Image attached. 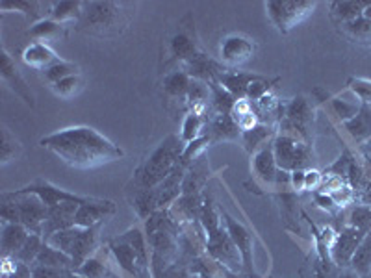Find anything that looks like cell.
Listing matches in <instances>:
<instances>
[{"mask_svg":"<svg viewBox=\"0 0 371 278\" xmlns=\"http://www.w3.org/2000/svg\"><path fill=\"white\" fill-rule=\"evenodd\" d=\"M41 147L52 150L77 169H92L123 158V150L89 126H72L43 138Z\"/></svg>","mask_w":371,"mask_h":278,"instance_id":"obj_1","label":"cell"},{"mask_svg":"<svg viewBox=\"0 0 371 278\" xmlns=\"http://www.w3.org/2000/svg\"><path fill=\"white\" fill-rule=\"evenodd\" d=\"M182 141L177 135H169L162 143L156 147L150 156L145 160V163L138 171L135 177V193L145 191V189H153L158 184H162L169 174L173 173V169L177 167V163L180 162L182 156Z\"/></svg>","mask_w":371,"mask_h":278,"instance_id":"obj_2","label":"cell"},{"mask_svg":"<svg viewBox=\"0 0 371 278\" xmlns=\"http://www.w3.org/2000/svg\"><path fill=\"white\" fill-rule=\"evenodd\" d=\"M48 208L35 195H21V193H4L0 204V216L6 223H17L28 228L30 234L41 235L43 223L47 219Z\"/></svg>","mask_w":371,"mask_h":278,"instance_id":"obj_3","label":"cell"},{"mask_svg":"<svg viewBox=\"0 0 371 278\" xmlns=\"http://www.w3.org/2000/svg\"><path fill=\"white\" fill-rule=\"evenodd\" d=\"M84 13L80 24L89 34L111 35L117 34L126 24V17L123 13V6L117 2H87L84 4Z\"/></svg>","mask_w":371,"mask_h":278,"instance_id":"obj_4","label":"cell"},{"mask_svg":"<svg viewBox=\"0 0 371 278\" xmlns=\"http://www.w3.org/2000/svg\"><path fill=\"white\" fill-rule=\"evenodd\" d=\"M316 8V2H294V0H271L265 2V10L270 19L273 21L280 32H288L294 28L295 24L306 19L312 10Z\"/></svg>","mask_w":371,"mask_h":278,"instance_id":"obj_5","label":"cell"},{"mask_svg":"<svg viewBox=\"0 0 371 278\" xmlns=\"http://www.w3.org/2000/svg\"><path fill=\"white\" fill-rule=\"evenodd\" d=\"M273 152H275L277 167L282 171H297L309 163V147L289 135L282 134L275 139Z\"/></svg>","mask_w":371,"mask_h":278,"instance_id":"obj_6","label":"cell"},{"mask_svg":"<svg viewBox=\"0 0 371 278\" xmlns=\"http://www.w3.org/2000/svg\"><path fill=\"white\" fill-rule=\"evenodd\" d=\"M116 213V204L108 199H87V202L80 204L74 217V226L78 228H93L99 226L106 217Z\"/></svg>","mask_w":371,"mask_h":278,"instance_id":"obj_7","label":"cell"},{"mask_svg":"<svg viewBox=\"0 0 371 278\" xmlns=\"http://www.w3.org/2000/svg\"><path fill=\"white\" fill-rule=\"evenodd\" d=\"M80 204L77 202H62L56 206L48 208L47 219L43 223V230H41V238L45 241L54 235L56 232L67 230L74 226V217H77V210Z\"/></svg>","mask_w":371,"mask_h":278,"instance_id":"obj_8","label":"cell"},{"mask_svg":"<svg viewBox=\"0 0 371 278\" xmlns=\"http://www.w3.org/2000/svg\"><path fill=\"white\" fill-rule=\"evenodd\" d=\"M17 193L21 195H35L41 201L45 202V206L52 208L56 204H62V202H77V204H84L87 202L89 197H80V195H74V193H69L65 189H60V187L52 186L48 182H34L30 186L23 187V189H17Z\"/></svg>","mask_w":371,"mask_h":278,"instance_id":"obj_9","label":"cell"},{"mask_svg":"<svg viewBox=\"0 0 371 278\" xmlns=\"http://www.w3.org/2000/svg\"><path fill=\"white\" fill-rule=\"evenodd\" d=\"M208 250H210V255L214 258H217L219 262H225L228 267L240 269V264H243L240 250L234 245L232 238L228 235V232H223L221 228L208 235Z\"/></svg>","mask_w":371,"mask_h":278,"instance_id":"obj_10","label":"cell"},{"mask_svg":"<svg viewBox=\"0 0 371 278\" xmlns=\"http://www.w3.org/2000/svg\"><path fill=\"white\" fill-rule=\"evenodd\" d=\"M0 74H2V80L11 87V91L17 96H21L26 104L34 106V95L30 91V86L24 82V78L21 77L19 69L15 67L13 60L8 52H0Z\"/></svg>","mask_w":371,"mask_h":278,"instance_id":"obj_11","label":"cell"},{"mask_svg":"<svg viewBox=\"0 0 371 278\" xmlns=\"http://www.w3.org/2000/svg\"><path fill=\"white\" fill-rule=\"evenodd\" d=\"M364 232L357 230V228H353V226H348V228H343L340 234H338L336 241L333 243V260L334 264L338 265H349L351 264V258L355 255V250L358 249V245L360 241L364 240Z\"/></svg>","mask_w":371,"mask_h":278,"instance_id":"obj_12","label":"cell"},{"mask_svg":"<svg viewBox=\"0 0 371 278\" xmlns=\"http://www.w3.org/2000/svg\"><path fill=\"white\" fill-rule=\"evenodd\" d=\"M255 52V45L251 39L243 35H228L221 43V60L227 65H241L249 62Z\"/></svg>","mask_w":371,"mask_h":278,"instance_id":"obj_13","label":"cell"},{"mask_svg":"<svg viewBox=\"0 0 371 278\" xmlns=\"http://www.w3.org/2000/svg\"><path fill=\"white\" fill-rule=\"evenodd\" d=\"M225 225H227V232L228 235L232 238L234 245L240 250L241 260H243V267H245L247 273H251L253 271V252H251V234L247 230L245 226L240 225L238 221L232 219L231 216L225 213Z\"/></svg>","mask_w":371,"mask_h":278,"instance_id":"obj_14","label":"cell"},{"mask_svg":"<svg viewBox=\"0 0 371 278\" xmlns=\"http://www.w3.org/2000/svg\"><path fill=\"white\" fill-rule=\"evenodd\" d=\"M28 228L17 223H4L2 226V238H0V249H2V258H13L23 245L28 240Z\"/></svg>","mask_w":371,"mask_h":278,"instance_id":"obj_15","label":"cell"},{"mask_svg":"<svg viewBox=\"0 0 371 278\" xmlns=\"http://www.w3.org/2000/svg\"><path fill=\"white\" fill-rule=\"evenodd\" d=\"M310 119H312V110H310L309 101L304 96H297V99H294V101L286 106L284 126H288V128L304 135L306 134V126H309Z\"/></svg>","mask_w":371,"mask_h":278,"instance_id":"obj_16","label":"cell"},{"mask_svg":"<svg viewBox=\"0 0 371 278\" xmlns=\"http://www.w3.org/2000/svg\"><path fill=\"white\" fill-rule=\"evenodd\" d=\"M96 232H99V226H93V228H80V232H78L71 252L72 267L74 269H78L86 260H89V255L95 250Z\"/></svg>","mask_w":371,"mask_h":278,"instance_id":"obj_17","label":"cell"},{"mask_svg":"<svg viewBox=\"0 0 371 278\" xmlns=\"http://www.w3.org/2000/svg\"><path fill=\"white\" fill-rule=\"evenodd\" d=\"M186 67H188V74L193 80H201V82H216L217 77L221 74V69L216 62L204 56V54H195L192 60L186 62Z\"/></svg>","mask_w":371,"mask_h":278,"instance_id":"obj_18","label":"cell"},{"mask_svg":"<svg viewBox=\"0 0 371 278\" xmlns=\"http://www.w3.org/2000/svg\"><path fill=\"white\" fill-rule=\"evenodd\" d=\"M256 78H258L256 74H249V72H221L216 82L225 87L234 99H245L247 87Z\"/></svg>","mask_w":371,"mask_h":278,"instance_id":"obj_19","label":"cell"},{"mask_svg":"<svg viewBox=\"0 0 371 278\" xmlns=\"http://www.w3.org/2000/svg\"><path fill=\"white\" fill-rule=\"evenodd\" d=\"M343 125H345L349 135L358 143L371 139V106L362 104L357 116L348 123H343Z\"/></svg>","mask_w":371,"mask_h":278,"instance_id":"obj_20","label":"cell"},{"mask_svg":"<svg viewBox=\"0 0 371 278\" xmlns=\"http://www.w3.org/2000/svg\"><path fill=\"white\" fill-rule=\"evenodd\" d=\"M23 62L34 69H48L52 63L58 62V58L52 52V48L45 43H34L24 48Z\"/></svg>","mask_w":371,"mask_h":278,"instance_id":"obj_21","label":"cell"},{"mask_svg":"<svg viewBox=\"0 0 371 278\" xmlns=\"http://www.w3.org/2000/svg\"><path fill=\"white\" fill-rule=\"evenodd\" d=\"M208 177V163L204 156H199L195 163H192V167L184 177L182 182V193L184 195H197L199 189L203 187Z\"/></svg>","mask_w":371,"mask_h":278,"instance_id":"obj_22","label":"cell"},{"mask_svg":"<svg viewBox=\"0 0 371 278\" xmlns=\"http://www.w3.org/2000/svg\"><path fill=\"white\" fill-rule=\"evenodd\" d=\"M111 250H113L117 262H119L121 267L125 269L126 273L132 274V277L143 278L140 269V262H138V255H135V250L132 249L131 243H126V241L123 240H117L116 243H111Z\"/></svg>","mask_w":371,"mask_h":278,"instance_id":"obj_23","label":"cell"},{"mask_svg":"<svg viewBox=\"0 0 371 278\" xmlns=\"http://www.w3.org/2000/svg\"><path fill=\"white\" fill-rule=\"evenodd\" d=\"M34 265H41V267H56V269H74L72 267V258L62 250H58L56 247H52L50 243L45 241L41 247L38 260ZM32 265V267H34Z\"/></svg>","mask_w":371,"mask_h":278,"instance_id":"obj_24","label":"cell"},{"mask_svg":"<svg viewBox=\"0 0 371 278\" xmlns=\"http://www.w3.org/2000/svg\"><path fill=\"white\" fill-rule=\"evenodd\" d=\"M210 132L206 138L214 139V141H221V139H236L240 132V125L232 116H217L216 119L210 123Z\"/></svg>","mask_w":371,"mask_h":278,"instance_id":"obj_25","label":"cell"},{"mask_svg":"<svg viewBox=\"0 0 371 278\" xmlns=\"http://www.w3.org/2000/svg\"><path fill=\"white\" fill-rule=\"evenodd\" d=\"M255 171L264 178L265 182H275L277 177V160L275 152H273V145H267L260 152H256L255 156Z\"/></svg>","mask_w":371,"mask_h":278,"instance_id":"obj_26","label":"cell"},{"mask_svg":"<svg viewBox=\"0 0 371 278\" xmlns=\"http://www.w3.org/2000/svg\"><path fill=\"white\" fill-rule=\"evenodd\" d=\"M349 265L360 277H366V274L371 273V230L364 235V240L360 241L358 249L355 250Z\"/></svg>","mask_w":371,"mask_h":278,"instance_id":"obj_27","label":"cell"},{"mask_svg":"<svg viewBox=\"0 0 371 278\" xmlns=\"http://www.w3.org/2000/svg\"><path fill=\"white\" fill-rule=\"evenodd\" d=\"M210 91H212V106L219 116H232V111L236 108V99L231 93L221 87L217 82H210Z\"/></svg>","mask_w":371,"mask_h":278,"instance_id":"obj_28","label":"cell"},{"mask_svg":"<svg viewBox=\"0 0 371 278\" xmlns=\"http://www.w3.org/2000/svg\"><path fill=\"white\" fill-rule=\"evenodd\" d=\"M45 240L41 238V235L38 234H30L28 240H26V243L23 245V249L17 252V255L13 256V260H17L19 264H24V265H34L35 260H38L39 252H41V247H43Z\"/></svg>","mask_w":371,"mask_h":278,"instance_id":"obj_29","label":"cell"},{"mask_svg":"<svg viewBox=\"0 0 371 278\" xmlns=\"http://www.w3.org/2000/svg\"><path fill=\"white\" fill-rule=\"evenodd\" d=\"M189 84H192V78L188 72L175 71L164 78V91L171 96H184L188 95Z\"/></svg>","mask_w":371,"mask_h":278,"instance_id":"obj_30","label":"cell"},{"mask_svg":"<svg viewBox=\"0 0 371 278\" xmlns=\"http://www.w3.org/2000/svg\"><path fill=\"white\" fill-rule=\"evenodd\" d=\"M84 2H56L50 11L52 15V21L56 23H65V21H72V19H82L84 13Z\"/></svg>","mask_w":371,"mask_h":278,"instance_id":"obj_31","label":"cell"},{"mask_svg":"<svg viewBox=\"0 0 371 278\" xmlns=\"http://www.w3.org/2000/svg\"><path fill=\"white\" fill-rule=\"evenodd\" d=\"M62 32L63 28L60 23H56V21L52 19H41L30 28L28 34L32 35V38L39 39V41H50V39L60 38Z\"/></svg>","mask_w":371,"mask_h":278,"instance_id":"obj_32","label":"cell"},{"mask_svg":"<svg viewBox=\"0 0 371 278\" xmlns=\"http://www.w3.org/2000/svg\"><path fill=\"white\" fill-rule=\"evenodd\" d=\"M366 4L367 2H334L333 11L338 19L343 21V24H345L362 17Z\"/></svg>","mask_w":371,"mask_h":278,"instance_id":"obj_33","label":"cell"},{"mask_svg":"<svg viewBox=\"0 0 371 278\" xmlns=\"http://www.w3.org/2000/svg\"><path fill=\"white\" fill-rule=\"evenodd\" d=\"M78 232H80V228H78V226H72V228H67V230L56 232V234L48 238L47 243H50L52 247H56L58 250H62V252H65V255L71 256L72 245H74V240H77Z\"/></svg>","mask_w":371,"mask_h":278,"instance_id":"obj_34","label":"cell"},{"mask_svg":"<svg viewBox=\"0 0 371 278\" xmlns=\"http://www.w3.org/2000/svg\"><path fill=\"white\" fill-rule=\"evenodd\" d=\"M72 74H77V65H74V63L63 62V60H58V62L52 63L50 67L45 69V78H47L52 86L54 84H58L60 80H63V78L72 77Z\"/></svg>","mask_w":371,"mask_h":278,"instance_id":"obj_35","label":"cell"},{"mask_svg":"<svg viewBox=\"0 0 371 278\" xmlns=\"http://www.w3.org/2000/svg\"><path fill=\"white\" fill-rule=\"evenodd\" d=\"M243 143H245L247 150H256L260 145H264L267 141V138L271 135V130L264 125H255L253 128L243 132Z\"/></svg>","mask_w":371,"mask_h":278,"instance_id":"obj_36","label":"cell"},{"mask_svg":"<svg viewBox=\"0 0 371 278\" xmlns=\"http://www.w3.org/2000/svg\"><path fill=\"white\" fill-rule=\"evenodd\" d=\"M171 50H173V54L177 56V58L184 60V62H188V60H192L193 56L197 54V50H195V45H193L192 39L184 34L175 35L173 41H171Z\"/></svg>","mask_w":371,"mask_h":278,"instance_id":"obj_37","label":"cell"},{"mask_svg":"<svg viewBox=\"0 0 371 278\" xmlns=\"http://www.w3.org/2000/svg\"><path fill=\"white\" fill-rule=\"evenodd\" d=\"M21 152L19 141L8 132V128L2 130V139H0V160L2 163H8Z\"/></svg>","mask_w":371,"mask_h":278,"instance_id":"obj_38","label":"cell"},{"mask_svg":"<svg viewBox=\"0 0 371 278\" xmlns=\"http://www.w3.org/2000/svg\"><path fill=\"white\" fill-rule=\"evenodd\" d=\"M349 226L357 228V230L367 232L371 230V208L370 206H357L349 216Z\"/></svg>","mask_w":371,"mask_h":278,"instance_id":"obj_39","label":"cell"},{"mask_svg":"<svg viewBox=\"0 0 371 278\" xmlns=\"http://www.w3.org/2000/svg\"><path fill=\"white\" fill-rule=\"evenodd\" d=\"M208 96H210V86H208L206 82L193 80L192 78V84H189L188 89V101L193 106H203L208 101Z\"/></svg>","mask_w":371,"mask_h":278,"instance_id":"obj_40","label":"cell"},{"mask_svg":"<svg viewBox=\"0 0 371 278\" xmlns=\"http://www.w3.org/2000/svg\"><path fill=\"white\" fill-rule=\"evenodd\" d=\"M360 106L358 102H353V101H345V99H334L333 101V108L334 111H336V116L340 117V119L343 121V123H348V121H351L353 117L357 116L358 110H360Z\"/></svg>","mask_w":371,"mask_h":278,"instance_id":"obj_41","label":"cell"},{"mask_svg":"<svg viewBox=\"0 0 371 278\" xmlns=\"http://www.w3.org/2000/svg\"><path fill=\"white\" fill-rule=\"evenodd\" d=\"M349 89L360 101V104L371 106V80H366V78H353L349 82Z\"/></svg>","mask_w":371,"mask_h":278,"instance_id":"obj_42","label":"cell"},{"mask_svg":"<svg viewBox=\"0 0 371 278\" xmlns=\"http://www.w3.org/2000/svg\"><path fill=\"white\" fill-rule=\"evenodd\" d=\"M203 128V119L197 113H192V116L186 117L182 125V141L186 143H192L195 139H199V132Z\"/></svg>","mask_w":371,"mask_h":278,"instance_id":"obj_43","label":"cell"},{"mask_svg":"<svg viewBox=\"0 0 371 278\" xmlns=\"http://www.w3.org/2000/svg\"><path fill=\"white\" fill-rule=\"evenodd\" d=\"M52 89L58 96L69 99V96H72L78 89H80V77H78V74H72V77L63 78V80H60L58 84H54Z\"/></svg>","mask_w":371,"mask_h":278,"instance_id":"obj_44","label":"cell"},{"mask_svg":"<svg viewBox=\"0 0 371 278\" xmlns=\"http://www.w3.org/2000/svg\"><path fill=\"white\" fill-rule=\"evenodd\" d=\"M77 271L78 274H82L84 278H102L104 277V273H106V267H104V264H102L101 260L89 258L86 260Z\"/></svg>","mask_w":371,"mask_h":278,"instance_id":"obj_45","label":"cell"},{"mask_svg":"<svg viewBox=\"0 0 371 278\" xmlns=\"http://www.w3.org/2000/svg\"><path fill=\"white\" fill-rule=\"evenodd\" d=\"M345 30L355 39H371V23L364 17H358V19L351 21V23H345Z\"/></svg>","mask_w":371,"mask_h":278,"instance_id":"obj_46","label":"cell"},{"mask_svg":"<svg viewBox=\"0 0 371 278\" xmlns=\"http://www.w3.org/2000/svg\"><path fill=\"white\" fill-rule=\"evenodd\" d=\"M201 217H203V225L204 228H206L208 235L219 230V219H217L216 211H214L210 202H204L203 204V208H201Z\"/></svg>","mask_w":371,"mask_h":278,"instance_id":"obj_47","label":"cell"},{"mask_svg":"<svg viewBox=\"0 0 371 278\" xmlns=\"http://www.w3.org/2000/svg\"><path fill=\"white\" fill-rule=\"evenodd\" d=\"M271 87V82L264 80V78H256V80H253L251 84H249V87H247V99H253V101H260L262 96L267 95V91H270Z\"/></svg>","mask_w":371,"mask_h":278,"instance_id":"obj_48","label":"cell"},{"mask_svg":"<svg viewBox=\"0 0 371 278\" xmlns=\"http://www.w3.org/2000/svg\"><path fill=\"white\" fill-rule=\"evenodd\" d=\"M71 269H56V267H32V278H67Z\"/></svg>","mask_w":371,"mask_h":278,"instance_id":"obj_49","label":"cell"},{"mask_svg":"<svg viewBox=\"0 0 371 278\" xmlns=\"http://www.w3.org/2000/svg\"><path fill=\"white\" fill-rule=\"evenodd\" d=\"M38 2H2L0 8L2 10H23V13L32 15L35 19V10H38Z\"/></svg>","mask_w":371,"mask_h":278,"instance_id":"obj_50","label":"cell"},{"mask_svg":"<svg viewBox=\"0 0 371 278\" xmlns=\"http://www.w3.org/2000/svg\"><path fill=\"white\" fill-rule=\"evenodd\" d=\"M351 163H353L351 156H349V154H343L342 158L338 160V162L334 163L333 167H331V171H333L334 174H340V177H342V174H343V177H348Z\"/></svg>","mask_w":371,"mask_h":278,"instance_id":"obj_51","label":"cell"},{"mask_svg":"<svg viewBox=\"0 0 371 278\" xmlns=\"http://www.w3.org/2000/svg\"><path fill=\"white\" fill-rule=\"evenodd\" d=\"M319 180H321V174H319L318 171H310V173H306V177H304V189L316 187L319 184Z\"/></svg>","mask_w":371,"mask_h":278,"instance_id":"obj_52","label":"cell"},{"mask_svg":"<svg viewBox=\"0 0 371 278\" xmlns=\"http://www.w3.org/2000/svg\"><path fill=\"white\" fill-rule=\"evenodd\" d=\"M304 177H306V173H304L303 169H297V171H292V184H294L297 189H303L304 187Z\"/></svg>","mask_w":371,"mask_h":278,"instance_id":"obj_53","label":"cell"},{"mask_svg":"<svg viewBox=\"0 0 371 278\" xmlns=\"http://www.w3.org/2000/svg\"><path fill=\"white\" fill-rule=\"evenodd\" d=\"M316 202L319 204V208H323V210H328V211L333 210L334 204H336V202H334V199L327 197V195H318V197H316Z\"/></svg>","mask_w":371,"mask_h":278,"instance_id":"obj_54","label":"cell"},{"mask_svg":"<svg viewBox=\"0 0 371 278\" xmlns=\"http://www.w3.org/2000/svg\"><path fill=\"white\" fill-rule=\"evenodd\" d=\"M362 17H364V19H367L371 23V2H367V4H366V8H364V13H362Z\"/></svg>","mask_w":371,"mask_h":278,"instance_id":"obj_55","label":"cell"},{"mask_svg":"<svg viewBox=\"0 0 371 278\" xmlns=\"http://www.w3.org/2000/svg\"><path fill=\"white\" fill-rule=\"evenodd\" d=\"M340 278H360V274H357L355 271H345V273L340 274Z\"/></svg>","mask_w":371,"mask_h":278,"instance_id":"obj_56","label":"cell"},{"mask_svg":"<svg viewBox=\"0 0 371 278\" xmlns=\"http://www.w3.org/2000/svg\"><path fill=\"white\" fill-rule=\"evenodd\" d=\"M364 154H366L367 162H370V165H371V141L366 145V149H364Z\"/></svg>","mask_w":371,"mask_h":278,"instance_id":"obj_57","label":"cell"},{"mask_svg":"<svg viewBox=\"0 0 371 278\" xmlns=\"http://www.w3.org/2000/svg\"><path fill=\"white\" fill-rule=\"evenodd\" d=\"M67 278H84L82 274H78V273H72V271H69V277Z\"/></svg>","mask_w":371,"mask_h":278,"instance_id":"obj_58","label":"cell"}]
</instances>
